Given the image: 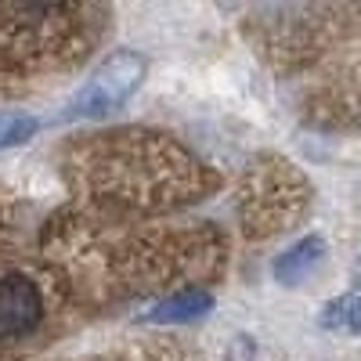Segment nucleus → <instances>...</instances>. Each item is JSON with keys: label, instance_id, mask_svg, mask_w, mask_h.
I'll use <instances>...</instances> for the list:
<instances>
[{"label": "nucleus", "instance_id": "f257e3e1", "mask_svg": "<svg viewBox=\"0 0 361 361\" xmlns=\"http://www.w3.org/2000/svg\"><path fill=\"white\" fill-rule=\"evenodd\" d=\"M141 76H145V58L141 54H134V51L109 54L105 62L94 69V76L80 87V94L73 98L69 116H87V119L109 116L112 109H119L137 90Z\"/></svg>", "mask_w": 361, "mask_h": 361}, {"label": "nucleus", "instance_id": "f03ea898", "mask_svg": "<svg viewBox=\"0 0 361 361\" xmlns=\"http://www.w3.org/2000/svg\"><path fill=\"white\" fill-rule=\"evenodd\" d=\"M44 318V296L33 279L4 275L0 279V340L33 333Z\"/></svg>", "mask_w": 361, "mask_h": 361}, {"label": "nucleus", "instance_id": "7ed1b4c3", "mask_svg": "<svg viewBox=\"0 0 361 361\" xmlns=\"http://www.w3.org/2000/svg\"><path fill=\"white\" fill-rule=\"evenodd\" d=\"M214 307V296L202 289H185L170 300H163L159 307H152L145 314V322H159V325H177V322H195Z\"/></svg>", "mask_w": 361, "mask_h": 361}, {"label": "nucleus", "instance_id": "20e7f679", "mask_svg": "<svg viewBox=\"0 0 361 361\" xmlns=\"http://www.w3.org/2000/svg\"><path fill=\"white\" fill-rule=\"evenodd\" d=\"M322 257H325V243H322L318 235H311V238L296 243L293 250H286V253L275 260V275H279L282 282H296L300 275H307V271H311Z\"/></svg>", "mask_w": 361, "mask_h": 361}, {"label": "nucleus", "instance_id": "39448f33", "mask_svg": "<svg viewBox=\"0 0 361 361\" xmlns=\"http://www.w3.org/2000/svg\"><path fill=\"white\" fill-rule=\"evenodd\" d=\"M8 18L15 22H25V25H37V22H47L54 15H62L69 8V0H0Z\"/></svg>", "mask_w": 361, "mask_h": 361}, {"label": "nucleus", "instance_id": "423d86ee", "mask_svg": "<svg viewBox=\"0 0 361 361\" xmlns=\"http://www.w3.org/2000/svg\"><path fill=\"white\" fill-rule=\"evenodd\" d=\"M322 325L325 329H350V333H361V289L333 300L322 311Z\"/></svg>", "mask_w": 361, "mask_h": 361}, {"label": "nucleus", "instance_id": "0eeeda50", "mask_svg": "<svg viewBox=\"0 0 361 361\" xmlns=\"http://www.w3.org/2000/svg\"><path fill=\"white\" fill-rule=\"evenodd\" d=\"M37 134V119L29 112H0V148H15Z\"/></svg>", "mask_w": 361, "mask_h": 361}, {"label": "nucleus", "instance_id": "6e6552de", "mask_svg": "<svg viewBox=\"0 0 361 361\" xmlns=\"http://www.w3.org/2000/svg\"><path fill=\"white\" fill-rule=\"evenodd\" d=\"M354 275H357V279H361V260H357V267H354Z\"/></svg>", "mask_w": 361, "mask_h": 361}]
</instances>
